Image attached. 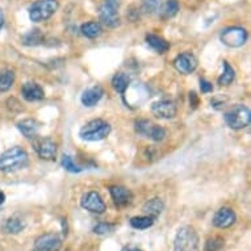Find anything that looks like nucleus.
<instances>
[{
    "mask_svg": "<svg viewBox=\"0 0 251 251\" xmlns=\"http://www.w3.org/2000/svg\"><path fill=\"white\" fill-rule=\"evenodd\" d=\"M21 94H23V98H24L26 101H40L45 98V92L42 90V87L40 84L34 82H28L23 84L21 87Z\"/></svg>",
    "mask_w": 251,
    "mask_h": 251,
    "instance_id": "2eb2a0df",
    "label": "nucleus"
},
{
    "mask_svg": "<svg viewBox=\"0 0 251 251\" xmlns=\"http://www.w3.org/2000/svg\"><path fill=\"white\" fill-rule=\"evenodd\" d=\"M62 247L61 237L55 233H45L34 241L32 251H58Z\"/></svg>",
    "mask_w": 251,
    "mask_h": 251,
    "instance_id": "9d476101",
    "label": "nucleus"
},
{
    "mask_svg": "<svg viewBox=\"0 0 251 251\" xmlns=\"http://www.w3.org/2000/svg\"><path fill=\"white\" fill-rule=\"evenodd\" d=\"M17 129L20 130V133L25 138L34 140L36 137H38L40 124L33 119H25L23 121H20V123H17Z\"/></svg>",
    "mask_w": 251,
    "mask_h": 251,
    "instance_id": "f3484780",
    "label": "nucleus"
},
{
    "mask_svg": "<svg viewBox=\"0 0 251 251\" xmlns=\"http://www.w3.org/2000/svg\"><path fill=\"white\" fill-rule=\"evenodd\" d=\"M190 100H192V103H191L192 107L195 108L198 105V98H196V94H195V92H191L190 94Z\"/></svg>",
    "mask_w": 251,
    "mask_h": 251,
    "instance_id": "f704fd0d",
    "label": "nucleus"
},
{
    "mask_svg": "<svg viewBox=\"0 0 251 251\" xmlns=\"http://www.w3.org/2000/svg\"><path fill=\"white\" fill-rule=\"evenodd\" d=\"M3 25H4V13H3V9L0 8V30L3 28Z\"/></svg>",
    "mask_w": 251,
    "mask_h": 251,
    "instance_id": "c9c22d12",
    "label": "nucleus"
},
{
    "mask_svg": "<svg viewBox=\"0 0 251 251\" xmlns=\"http://www.w3.org/2000/svg\"><path fill=\"white\" fill-rule=\"evenodd\" d=\"M225 242L221 237H212L206 241L205 251H220L224 247Z\"/></svg>",
    "mask_w": 251,
    "mask_h": 251,
    "instance_id": "2f4dec72",
    "label": "nucleus"
},
{
    "mask_svg": "<svg viewBox=\"0 0 251 251\" xmlns=\"http://www.w3.org/2000/svg\"><path fill=\"white\" fill-rule=\"evenodd\" d=\"M116 229V225L113 224H108V223H99L98 225L94 226L92 231L95 233V234H109V233H113Z\"/></svg>",
    "mask_w": 251,
    "mask_h": 251,
    "instance_id": "473e14b6",
    "label": "nucleus"
},
{
    "mask_svg": "<svg viewBox=\"0 0 251 251\" xmlns=\"http://www.w3.org/2000/svg\"><path fill=\"white\" fill-rule=\"evenodd\" d=\"M80 32L84 37L87 38H96L99 37L101 32H103V28H101V24L100 23H96V21H90V23H86L80 26Z\"/></svg>",
    "mask_w": 251,
    "mask_h": 251,
    "instance_id": "4be33fe9",
    "label": "nucleus"
},
{
    "mask_svg": "<svg viewBox=\"0 0 251 251\" xmlns=\"http://www.w3.org/2000/svg\"><path fill=\"white\" fill-rule=\"evenodd\" d=\"M15 73L12 70L0 71V92H7L15 83Z\"/></svg>",
    "mask_w": 251,
    "mask_h": 251,
    "instance_id": "393cba45",
    "label": "nucleus"
},
{
    "mask_svg": "<svg viewBox=\"0 0 251 251\" xmlns=\"http://www.w3.org/2000/svg\"><path fill=\"white\" fill-rule=\"evenodd\" d=\"M21 41L26 46L41 45L42 42H44V34L41 33L40 29H33V30H30V32L25 34Z\"/></svg>",
    "mask_w": 251,
    "mask_h": 251,
    "instance_id": "b1692460",
    "label": "nucleus"
},
{
    "mask_svg": "<svg viewBox=\"0 0 251 251\" xmlns=\"http://www.w3.org/2000/svg\"><path fill=\"white\" fill-rule=\"evenodd\" d=\"M104 95V90L100 86H95V87H91L88 90H86L82 94V98H80V101L84 107L91 108L96 105V104L99 103L101 98Z\"/></svg>",
    "mask_w": 251,
    "mask_h": 251,
    "instance_id": "dca6fc26",
    "label": "nucleus"
},
{
    "mask_svg": "<svg viewBox=\"0 0 251 251\" xmlns=\"http://www.w3.org/2000/svg\"><path fill=\"white\" fill-rule=\"evenodd\" d=\"M225 123L233 130H241L247 128L251 121V112L249 107L243 104H235L225 112Z\"/></svg>",
    "mask_w": 251,
    "mask_h": 251,
    "instance_id": "7ed1b4c3",
    "label": "nucleus"
},
{
    "mask_svg": "<svg viewBox=\"0 0 251 251\" xmlns=\"http://www.w3.org/2000/svg\"><path fill=\"white\" fill-rule=\"evenodd\" d=\"M165 209V204L162 201V199L159 198H154L151 200H149L144 204L142 206V212H144L146 216H150L152 218H156L159 217Z\"/></svg>",
    "mask_w": 251,
    "mask_h": 251,
    "instance_id": "a211bd4d",
    "label": "nucleus"
},
{
    "mask_svg": "<svg viewBox=\"0 0 251 251\" xmlns=\"http://www.w3.org/2000/svg\"><path fill=\"white\" fill-rule=\"evenodd\" d=\"M220 40L224 45L229 48H239L245 45L247 40V32L245 28L241 26H230V28L224 29L220 36Z\"/></svg>",
    "mask_w": 251,
    "mask_h": 251,
    "instance_id": "0eeeda50",
    "label": "nucleus"
},
{
    "mask_svg": "<svg viewBox=\"0 0 251 251\" xmlns=\"http://www.w3.org/2000/svg\"><path fill=\"white\" fill-rule=\"evenodd\" d=\"M179 12V1L177 0H166L162 8V15L165 19H171V17L176 16Z\"/></svg>",
    "mask_w": 251,
    "mask_h": 251,
    "instance_id": "bb28decb",
    "label": "nucleus"
},
{
    "mask_svg": "<svg viewBox=\"0 0 251 251\" xmlns=\"http://www.w3.org/2000/svg\"><path fill=\"white\" fill-rule=\"evenodd\" d=\"M33 148L41 159L53 161L57 156V144L49 137H36Z\"/></svg>",
    "mask_w": 251,
    "mask_h": 251,
    "instance_id": "6e6552de",
    "label": "nucleus"
},
{
    "mask_svg": "<svg viewBox=\"0 0 251 251\" xmlns=\"http://www.w3.org/2000/svg\"><path fill=\"white\" fill-rule=\"evenodd\" d=\"M154 221H155V218L150 217V216H136V217L130 218V225L137 230H146L154 225Z\"/></svg>",
    "mask_w": 251,
    "mask_h": 251,
    "instance_id": "5701e85b",
    "label": "nucleus"
},
{
    "mask_svg": "<svg viewBox=\"0 0 251 251\" xmlns=\"http://www.w3.org/2000/svg\"><path fill=\"white\" fill-rule=\"evenodd\" d=\"M237 221L235 212L231 208H220L213 216V225L218 229H226Z\"/></svg>",
    "mask_w": 251,
    "mask_h": 251,
    "instance_id": "ddd939ff",
    "label": "nucleus"
},
{
    "mask_svg": "<svg viewBox=\"0 0 251 251\" xmlns=\"http://www.w3.org/2000/svg\"><path fill=\"white\" fill-rule=\"evenodd\" d=\"M174 67L180 74L190 75L198 69V58L192 53H181L174 59Z\"/></svg>",
    "mask_w": 251,
    "mask_h": 251,
    "instance_id": "9b49d317",
    "label": "nucleus"
},
{
    "mask_svg": "<svg viewBox=\"0 0 251 251\" xmlns=\"http://www.w3.org/2000/svg\"><path fill=\"white\" fill-rule=\"evenodd\" d=\"M200 239L198 231L192 226H181L177 229L174 239V251H199Z\"/></svg>",
    "mask_w": 251,
    "mask_h": 251,
    "instance_id": "f03ea898",
    "label": "nucleus"
},
{
    "mask_svg": "<svg viewBox=\"0 0 251 251\" xmlns=\"http://www.w3.org/2000/svg\"><path fill=\"white\" fill-rule=\"evenodd\" d=\"M4 201H5V195L0 191V205H1Z\"/></svg>",
    "mask_w": 251,
    "mask_h": 251,
    "instance_id": "4c0bfd02",
    "label": "nucleus"
},
{
    "mask_svg": "<svg viewBox=\"0 0 251 251\" xmlns=\"http://www.w3.org/2000/svg\"><path fill=\"white\" fill-rule=\"evenodd\" d=\"M25 226H26V223L24 220L19 216H12L5 220L4 223V231L8 233V234H19L21 231L24 230Z\"/></svg>",
    "mask_w": 251,
    "mask_h": 251,
    "instance_id": "aec40b11",
    "label": "nucleus"
},
{
    "mask_svg": "<svg viewBox=\"0 0 251 251\" xmlns=\"http://www.w3.org/2000/svg\"><path fill=\"white\" fill-rule=\"evenodd\" d=\"M112 200L117 206H126L129 205L133 200V195L130 190L125 188L123 185H112L109 188Z\"/></svg>",
    "mask_w": 251,
    "mask_h": 251,
    "instance_id": "4468645a",
    "label": "nucleus"
},
{
    "mask_svg": "<svg viewBox=\"0 0 251 251\" xmlns=\"http://www.w3.org/2000/svg\"><path fill=\"white\" fill-rule=\"evenodd\" d=\"M111 133V125L104 121V120H92L87 123L80 130H79V137L88 142H96L107 138Z\"/></svg>",
    "mask_w": 251,
    "mask_h": 251,
    "instance_id": "20e7f679",
    "label": "nucleus"
},
{
    "mask_svg": "<svg viewBox=\"0 0 251 251\" xmlns=\"http://www.w3.org/2000/svg\"><path fill=\"white\" fill-rule=\"evenodd\" d=\"M146 42L158 54H166L170 50V42L166 41L165 38L156 36V34H148Z\"/></svg>",
    "mask_w": 251,
    "mask_h": 251,
    "instance_id": "6ab92c4d",
    "label": "nucleus"
},
{
    "mask_svg": "<svg viewBox=\"0 0 251 251\" xmlns=\"http://www.w3.org/2000/svg\"><path fill=\"white\" fill-rule=\"evenodd\" d=\"M148 138H151V140L155 141V142H161V141H163L166 138V130L162 128V126H159V125H154V124H152Z\"/></svg>",
    "mask_w": 251,
    "mask_h": 251,
    "instance_id": "7c9ffc66",
    "label": "nucleus"
},
{
    "mask_svg": "<svg viewBox=\"0 0 251 251\" xmlns=\"http://www.w3.org/2000/svg\"><path fill=\"white\" fill-rule=\"evenodd\" d=\"M119 8V0H104L99 8V17L101 24H104L108 28H117L121 24Z\"/></svg>",
    "mask_w": 251,
    "mask_h": 251,
    "instance_id": "423d86ee",
    "label": "nucleus"
},
{
    "mask_svg": "<svg viewBox=\"0 0 251 251\" xmlns=\"http://www.w3.org/2000/svg\"><path fill=\"white\" fill-rule=\"evenodd\" d=\"M62 167L66 170V171H69V173H73V174H78L82 171V169L75 163L74 159H73L70 155L62 156Z\"/></svg>",
    "mask_w": 251,
    "mask_h": 251,
    "instance_id": "c85d7f7f",
    "label": "nucleus"
},
{
    "mask_svg": "<svg viewBox=\"0 0 251 251\" xmlns=\"http://www.w3.org/2000/svg\"><path fill=\"white\" fill-rule=\"evenodd\" d=\"M200 90H201L202 94H209L213 91V86L206 79H200Z\"/></svg>",
    "mask_w": 251,
    "mask_h": 251,
    "instance_id": "72a5a7b5",
    "label": "nucleus"
},
{
    "mask_svg": "<svg viewBox=\"0 0 251 251\" xmlns=\"http://www.w3.org/2000/svg\"><path fill=\"white\" fill-rule=\"evenodd\" d=\"M161 8V0H142V11L148 15H152Z\"/></svg>",
    "mask_w": 251,
    "mask_h": 251,
    "instance_id": "c756f323",
    "label": "nucleus"
},
{
    "mask_svg": "<svg viewBox=\"0 0 251 251\" xmlns=\"http://www.w3.org/2000/svg\"><path fill=\"white\" fill-rule=\"evenodd\" d=\"M152 126V123L150 120L142 119V120H137L134 123V129L136 132L140 134V136L149 137V133H150V129Z\"/></svg>",
    "mask_w": 251,
    "mask_h": 251,
    "instance_id": "cd10ccee",
    "label": "nucleus"
},
{
    "mask_svg": "<svg viewBox=\"0 0 251 251\" xmlns=\"http://www.w3.org/2000/svg\"><path fill=\"white\" fill-rule=\"evenodd\" d=\"M80 206L83 209L96 214H103L107 209V205H105L101 196L95 191H90V192L83 195L82 199H80Z\"/></svg>",
    "mask_w": 251,
    "mask_h": 251,
    "instance_id": "1a4fd4ad",
    "label": "nucleus"
},
{
    "mask_svg": "<svg viewBox=\"0 0 251 251\" xmlns=\"http://www.w3.org/2000/svg\"><path fill=\"white\" fill-rule=\"evenodd\" d=\"M152 115L158 119H174L177 113L176 104L173 100H159L151 105Z\"/></svg>",
    "mask_w": 251,
    "mask_h": 251,
    "instance_id": "f8f14e48",
    "label": "nucleus"
},
{
    "mask_svg": "<svg viewBox=\"0 0 251 251\" xmlns=\"http://www.w3.org/2000/svg\"><path fill=\"white\" fill-rule=\"evenodd\" d=\"M235 79V71L230 66V63L227 61H224V71L223 75L218 79V84L220 86H229L233 80Z\"/></svg>",
    "mask_w": 251,
    "mask_h": 251,
    "instance_id": "a878e982",
    "label": "nucleus"
},
{
    "mask_svg": "<svg viewBox=\"0 0 251 251\" xmlns=\"http://www.w3.org/2000/svg\"><path fill=\"white\" fill-rule=\"evenodd\" d=\"M129 84H130V76L128 74H125V73H117L112 78V87L119 94H124L125 91L128 90Z\"/></svg>",
    "mask_w": 251,
    "mask_h": 251,
    "instance_id": "412c9836",
    "label": "nucleus"
},
{
    "mask_svg": "<svg viewBox=\"0 0 251 251\" xmlns=\"http://www.w3.org/2000/svg\"><path fill=\"white\" fill-rule=\"evenodd\" d=\"M58 8V0H37L29 7V19L33 23H42L53 16Z\"/></svg>",
    "mask_w": 251,
    "mask_h": 251,
    "instance_id": "39448f33",
    "label": "nucleus"
},
{
    "mask_svg": "<svg viewBox=\"0 0 251 251\" xmlns=\"http://www.w3.org/2000/svg\"><path fill=\"white\" fill-rule=\"evenodd\" d=\"M28 152L20 146H15L5 150L0 155V171L1 173H15L24 169L28 165Z\"/></svg>",
    "mask_w": 251,
    "mask_h": 251,
    "instance_id": "f257e3e1",
    "label": "nucleus"
},
{
    "mask_svg": "<svg viewBox=\"0 0 251 251\" xmlns=\"http://www.w3.org/2000/svg\"><path fill=\"white\" fill-rule=\"evenodd\" d=\"M121 251H142V250L137 249V247H124Z\"/></svg>",
    "mask_w": 251,
    "mask_h": 251,
    "instance_id": "e433bc0d",
    "label": "nucleus"
}]
</instances>
